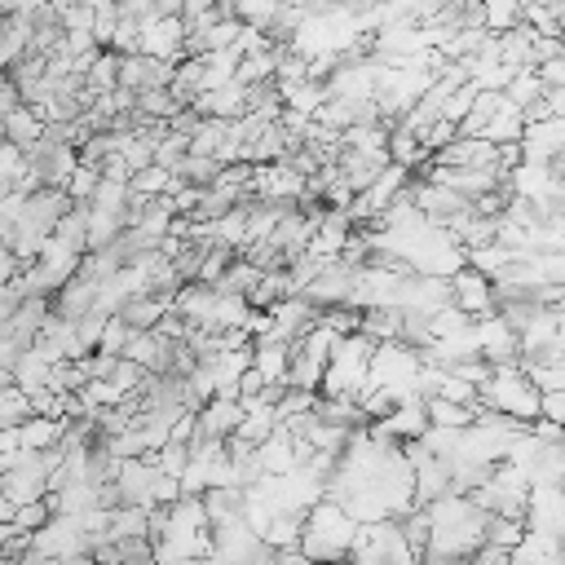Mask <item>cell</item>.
<instances>
[{"instance_id": "obj_34", "label": "cell", "mask_w": 565, "mask_h": 565, "mask_svg": "<svg viewBox=\"0 0 565 565\" xmlns=\"http://www.w3.org/2000/svg\"><path fill=\"white\" fill-rule=\"evenodd\" d=\"M539 75H543L547 84H565V53H556V57L539 62Z\"/></svg>"}, {"instance_id": "obj_25", "label": "cell", "mask_w": 565, "mask_h": 565, "mask_svg": "<svg viewBox=\"0 0 565 565\" xmlns=\"http://www.w3.org/2000/svg\"><path fill=\"white\" fill-rule=\"evenodd\" d=\"M97 185H102V168H97V163H79V168L71 172V181H66V190H71L75 203H88V199L97 194Z\"/></svg>"}, {"instance_id": "obj_15", "label": "cell", "mask_w": 565, "mask_h": 565, "mask_svg": "<svg viewBox=\"0 0 565 565\" xmlns=\"http://www.w3.org/2000/svg\"><path fill=\"white\" fill-rule=\"evenodd\" d=\"M424 402H428V419L441 424V428H468V424L481 415L477 406L455 402V397H446V393H433V397H424Z\"/></svg>"}, {"instance_id": "obj_35", "label": "cell", "mask_w": 565, "mask_h": 565, "mask_svg": "<svg viewBox=\"0 0 565 565\" xmlns=\"http://www.w3.org/2000/svg\"><path fill=\"white\" fill-rule=\"evenodd\" d=\"M543 102L552 106V115H565V84H547V93H543Z\"/></svg>"}, {"instance_id": "obj_36", "label": "cell", "mask_w": 565, "mask_h": 565, "mask_svg": "<svg viewBox=\"0 0 565 565\" xmlns=\"http://www.w3.org/2000/svg\"><path fill=\"white\" fill-rule=\"evenodd\" d=\"M552 172H556V177H565V146L552 154Z\"/></svg>"}, {"instance_id": "obj_3", "label": "cell", "mask_w": 565, "mask_h": 565, "mask_svg": "<svg viewBox=\"0 0 565 565\" xmlns=\"http://www.w3.org/2000/svg\"><path fill=\"white\" fill-rule=\"evenodd\" d=\"M349 561H415V547L402 530V516H380V521H362Z\"/></svg>"}, {"instance_id": "obj_29", "label": "cell", "mask_w": 565, "mask_h": 565, "mask_svg": "<svg viewBox=\"0 0 565 565\" xmlns=\"http://www.w3.org/2000/svg\"><path fill=\"white\" fill-rule=\"evenodd\" d=\"M115 53H141V22L137 18H119V31H115Z\"/></svg>"}, {"instance_id": "obj_4", "label": "cell", "mask_w": 565, "mask_h": 565, "mask_svg": "<svg viewBox=\"0 0 565 565\" xmlns=\"http://www.w3.org/2000/svg\"><path fill=\"white\" fill-rule=\"evenodd\" d=\"M185 40H190L185 13H154V18L141 22V53H150V57L181 62L185 57Z\"/></svg>"}, {"instance_id": "obj_13", "label": "cell", "mask_w": 565, "mask_h": 565, "mask_svg": "<svg viewBox=\"0 0 565 565\" xmlns=\"http://www.w3.org/2000/svg\"><path fill=\"white\" fill-rule=\"evenodd\" d=\"M66 428H71V419H57V415H31V419L18 424L26 450H53V446H62Z\"/></svg>"}, {"instance_id": "obj_1", "label": "cell", "mask_w": 565, "mask_h": 565, "mask_svg": "<svg viewBox=\"0 0 565 565\" xmlns=\"http://www.w3.org/2000/svg\"><path fill=\"white\" fill-rule=\"evenodd\" d=\"M362 521L340 503V499H318L309 512H305V530H300V552L309 561H344L353 552V539H358Z\"/></svg>"}, {"instance_id": "obj_27", "label": "cell", "mask_w": 565, "mask_h": 565, "mask_svg": "<svg viewBox=\"0 0 565 565\" xmlns=\"http://www.w3.org/2000/svg\"><path fill=\"white\" fill-rule=\"evenodd\" d=\"M49 516H53V503H49V494H44V499H31V503H18V512H13V521H18L22 530H31V534H35V530H40Z\"/></svg>"}, {"instance_id": "obj_12", "label": "cell", "mask_w": 565, "mask_h": 565, "mask_svg": "<svg viewBox=\"0 0 565 565\" xmlns=\"http://www.w3.org/2000/svg\"><path fill=\"white\" fill-rule=\"evenodd\" d=\"M97 291H102V282H97V278L75 274L71 282H62V287L53 291V309H57V313H66V318H84V313L97 305Z\"/></svg>"}, {"instance_id": "obj_8", "label": "cell", "mask_w": 565, "mask_h": 565, "mask_svg": "<svg viewBox=\"0 0 565 565\" xmlns=\"http://www.w3.org/2000/svg\"><path fill=\"white\" fill-rule=\"evenodd\" d=\"M450 300H455L463 313H472V318H481V313L499 309L494 278H490V274H481V269H472V265H463L459 274H450Z\"/></svg>"}, {"instance_id": "obj_21", "label": "cell", "mask_w": 565, "mask_h": 565, "mask_svg": "<svg viewBox=\"0 0 565 565\" xmlns=\"http://www.w3.org/2000/svg\"><path fill=\"white\" fill-rule=\"evenodd\" d=\"M119 57L124 53H115V49H102L93 57V66H88V88L93 93H115L119 88Z\"/></svg>"}, {"instance_id": "obj_16", "label": "cell", "mask_w": 565, "mask_h": 565, "mask_svg": "<svg viewBox=\"0 0 565 565\" xmlns=\"http://www.w3.org/2000/svg\"><path fill=\"white\" fill-rule=\"evenodd\" d=\"M512 260H516V252H512L508 243H499V238H490V243H472V247H468V265L481 269V274H490V278H499Z\"/></svg>"}, {"instance_id": "obj_37", "label": "cell", "mask_w": 565, "mask_h": 565, "mask_svg": "<svg viewBox=\"0 0 565 565\" xmlns=\"http://www.w3.org/2000/svg\"><path fill=\"white\" fill-rule=\"evenodd\" d=\"M556 309H561V318H565V300H561V305H556Z\"/></svg>"}, {"instance_id": "obj_19", "label": "cell", "mask_w": 565, "mask_h": 565, "mask_svg": "<svg viewBox=\"0 0 565 565\" xmlns=\"http://www.w3.org/2000/svg\"><path fill=\"white\" fill-rule=\"evenodd\" d=\"M31 415H35L31 393H26L18 380H4V388H0V424H22V419H31Z\"/></svg>"}, {"instance_id": "obj_32", "label": "cell", "mask_w": 565, "mask_h": 565, "mask_svg": "<svg viewBox=\"0 0 565 565\" xmlns=\"http://www.w3.org/2000/svg\"><path fill=\"white\" fill-rule=\"evenodd\" d=\"M543 415L565 424V388H543Z\"/></svg>"}, {"instance_id": "obj_9", "label": "cell", "mask_w": 565, "mask_h": 565, "mask_svg": "<svg viewBox=\"0 0 565 565\" xmlns=\"http://www.w3.org/2000/svg\"><path fill=\"white\" fill-rule=\"evenodd\" d=\"M477 340H481V353L490 362H521V331L499 309L477 318Z\"/></svg>"}, {"instance_id": "obj_14", "label": "cell", "mask_w": 565, "mask_h": 565, "mask_svg": "<svg viewBox=\"0 0 565 565\" xmlns=\"http://www.w3.org/2000/svg\"><path fill=\"white\" fill-rule=\"evenodd\" d=\"M44 132H49V119H40L35 106H26V102L4 115V137L18 141V146H26V150H35V141H40Z\"/></svg>"}, {"instance_id": "obj_17", "label": "cell", "mask_w": 565, "mask_h": 565, "mask_svg": "<svg viewBox=\"0 0 565 565\" xmlns=\"http://www.w3.org/2000/svg\"><path fill=\"white\" fill-rule=\"evenodd\" d=\"M172 177H177V168H168V163H146V168H137L132 172V199H154V194H168L172 190Z\"/></svg>"}, {"instance_id": "obj_11", "label": "cell", "mask_w": 565, "mask_h": 565, "mask_svg": "<svg viewBox=\"0 0 565 565\" xmlns=\"http://www.w3.org/2000/svg\"><path fill=\"white\" fill-rule=\"evenodd\" d=\"M256 455H260L265 472H291V468H300V446H296V433H291L287 424H278V428L256 446Z\"/></svg>"}, {"instance_id": "obj_23", "label": "cell", "mask_w": 565, "mask_h": 565, "mask_svg": "<svg viewBox=\"0 0 565 565\" xmlns=\"http://www.w3.org/2000/svg\"><path fill=\"white\" fill-rule=\"evenodd\" d=\"M221 168H225V163H221L216 154H194V150L177 163V172H181L185 181H194V185H212V181L221 177Z\"/></svg>"}, {"instance_id": "obj_31", "label": "cell", "mask_w": 565, "mask_h": 565, "mask_svg": "<svg viewBox=\"0 0 565 565\" xmlns=\"http://www.w3.org/2000/svg\"><path fill=\"white\" fill-rule=\"evenodd\" d=\"M556 53H565V35H534V62H547Z\"/></svg>"}, {"instance_id": "obj_22", "label": "cell", "mask_w": 565, "mask_h": 565, "mask_svg": "<svg viewBox=\"0 0 565 565\" xmlns=\"http://www.w3.org/2000/svg\"><path fill=\"white\" fill-rule=\"evenodd\" d=\"M486 4V26L490 31H512L525 22V4L530 0H481Z\"/></svg>"}, {"instance_id": "obj_7", "label": "cell", "mask_w": 565, "mask_h": 565, "mask_svg": "<svg viewBox=\"0 0 565 565\" xmlns=\"http://www.w3.org/2000/svg\"><path fill=\"white\" fill-rule=\"evenodd\" d=\"M353 282H358V265H349L344 256H331L322 269H318V278L305 287V296L313 300V305H349V296H353Z\"/></svg>"}, {"instance_id": "obj_18", "label": "cell", "mask_w": 565, "mask_h": 565, "mask_svg": "<svg viewBox=\"0 0 565 565\" xmlns=\"http://www.w3.org/2000/svg\"><path fill=\"white\" fill-rule=\"evenodd\" d=\"M543 93H547V79L539 75V66H516V75L508 79V97H512L521 110H525V106H534Z\"/></svg>"}, {"instance_id": "obj_5", "label": "cell", "mask_w": 565, "mask_h": 565, "mask_svg": "<svg viewBox=\"0 0 565 565\" xmlns=\"http://www.w3.org/2000/svg\"><path fill=\"white\" fill-rule=\"evenodd\" d=\"M252 194H256V199H278V203H300V199L309 194V177H305L296 163H287V159L256 163Z\"/></svg>"}, {"instance_id": "obj_24", "label": "cell", "mask_w": 565, "mask_h": 565, "mask_svg": "<svg viewBox=\"0 0 565 565\" xmlns=\"http://www.w3.org/2000/svg\"><path fill=\"white\" fill-rule=\"evenodd\" d=\"M234 13L247 22V26H260V31H274L278 13H282V0H238Z\"/></svg>"}, {"instance_id": "obj_6", "label": "cell", "mask_w": 565, "mask_h": 565, "mask_svg": "<svg viewBox=\"0 0 565 565\" xmlns=\"http://www.w3.org/2000/svg\"><path fill=\"white\" fill-rule=\"evenodd\" d=\"M428 402L424 397H406V402H397L384 419H366V428L375 433V437H397V441H415V437H424L428 433Z\"/></svg>"}, {"instance_id": "obj_26", "label": "cell", "mask_w": 565, "mask_h": 565, "mask_svg": "<svg viewBox=\"0 0 565 565\" xmlns=\"http://www.w3.org/2000/svg\"><path fill=\"white\" fill-rule=\"evenodd\" d=\"M57 18H62L66 31H93V22H97V4H88V0H71L66 9H57Z\"/></svg>"}, {"instance_id": "obj_2", "label": "cell", "mask_w": 565, "mask_h": 565, "mask_svg": "<svg viewBox=\"0 0 565 565\" xmlns=\"http://www.w3.org/2000/svg\"><path fill=\"white\" fill-rule=\"evenodd\" d=\"M481 402L490 411H503L512 419H539L543 415V388L539 380L525 371V362H494L490 380L481 384Z\"/></svg>"}, {"instance_id": "obj_20", "label": "cell", "mask_w": 565, "mask_h": 565, "mask_svg": "<svg viewBox=\"0 0 565 565\" xmlns=\"http://www.w3.org/2000/svg\"><path fill=\"white\" fill-rule=\"evenodd\" d=\"M300 530H305V512H278V516L269 521V530H265V543H269L274 552L300 547Z\"/></svg>"}, {"instance_id": "obj_30", "label": "cell", "mask_w": 565, "mask_h": 565, "mask_svg": "<svg viewBox=\"0 0 565 565\" xmlns=\"http://www.w3.org/2000/svg\"><path fill=\"white\" fill-rule=\"evenodd\" d=\"M154 13H159V0H119V18L146 22V18H154Z\"/></svg>"}, {"instance_id": "obj_33", "label": "cell", "mask_w": 565, "mask_h": 565, "mask_svg": "<svg viewBox=\"0 0 565 565\" xmlns=\"http://www.w3.org/2000/svg\"><path fill=\"white\" fill-rule=\"evenodd\" d=\"M516 163H525V146L521 141H499V168L512 172Z\"/></svg>"}, {"instance_id": "obj_10", "label": "cell", "mask_w": 565, "mask_h": 565, "mask_svg": "<svg viewBox=\"0 0 565 565\" xmlns=\"http://www.w3.org/2000/svg\"><path fill=\"white\" fill-rule=\"evenodd\" d=\"M525 159L534 163H552V154L565 146V115H547V119H530L521 132Z\"/></svg>"}, {"instance_id": "obj_28", "label": "cell", "mask_w": 565, "mask_h": 565, "mask_svg": "<svg viewBox=\"0 0 565 565\" xmlns=\"http://www.w3.org/2000/svg\"><path fill=\"white\" fill-rule=\"evenodd\" d=\"M455 137H459V124H455V119H446V115H441V119H433V124L424 128V146H428L433 154H437L441 146H450Z\"/></svg>"}]
</instances>
